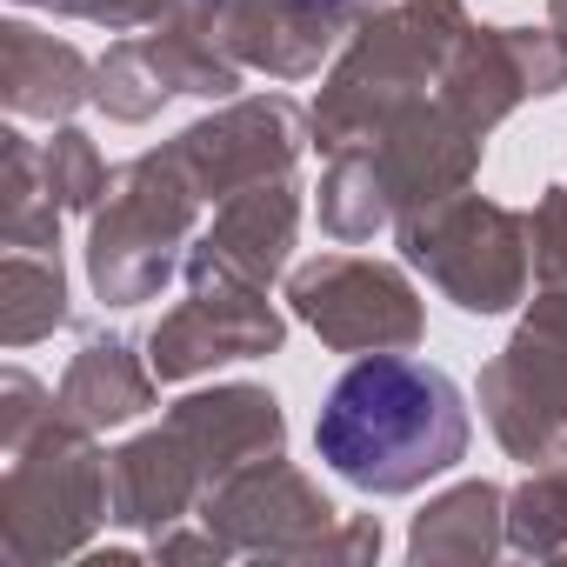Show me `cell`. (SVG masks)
<instances>
[{"instance_id": "1", "label": "cell", "mask_w": 567, "mask_h": 567, "mask_svg": "<svg viewBox=\"0 0 567 567\" xmlns=\"http://www.w3.org/2000/svg\"><path fill=\"white\" fill-rule=\"evenodd\" d=\"M461 441H467V414L454 381L414 361H361L354 374H341V388L315 421L321 461L374 494L421 487L461 454Z\"/></svg>"}]
</instances>
